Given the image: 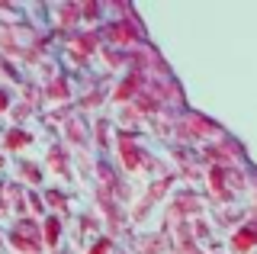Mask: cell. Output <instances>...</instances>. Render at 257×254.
Here are the masks:
<instances>
[{"label":"cell","mask_w":257,"mask_h":254,"mask_svg":"<svg viewBox=\"0 0 257 254\" xmlns=\"http://www.w3.org/2000/svg\"><path fill=\"white\" fill-rule=\"evenodd\" d=\"M26 216H32V219H39V216H45V203H42V193H36V190H29L26 196Z\"/></svg>","instance_id":"21"},{"label":"cell","mask_w":257,"mask_h":254,"mask_svg":"<svg viewBox=\"0 0 257 254\" xmlns=\"http://www.w3.org/2000/svg\"><path fill=\"white\" fill-rule=\"evenodd\" d=\"M32 109H36V103H26V100H20V103H13V106H10V116H13V122H16V125H20V122H23V119H26V116L32 113Z\"/></svg>","instance_id":"23"},{"label":"cell","mask_w":257,"mask_h":254,"mask_svg":"<svg viewBox=\"0 0 257 254\" xmlns=\"http://www.w3.org/2000/svg\"><path fill=\"white\" fill-rule=\"evenodd\" d=\"M0 244H4V235H0Z\"/></svg>","instance_id":"27"},{"label":"cell","mask_w":257,"mask_h":254,"mask_svg":"<svg viewBox=\"0 0 257 254\" xmlns=\"http://www.w3.org/2000/svg\"><path fill=\"white\" fill-rule=\"evenodd\" d=\"M96 49H100V29L90 26V29H84V33L74 36V42L68 45V55H74V58L87 61V55H93Z\"/></svg>","instance_id":"9"},{"label":"cell","mask_w":257,"mask_h":254,"mask_svg":"<svg viewBox=\"0 0 257 254\" xmlns=\"http://www.w3.org/2000/svg\"><path fill=\"white\" fill-rule=\"evenodd\" d=\"M103 100H106V90H103V87L96 84V87H90L87 93H80V100H77V109H80V113H87V109H96Z\"/></svg>","instance_id":"18"},{"label":"cell","mask_w":257,"mask_h":254,"mask_svg":"<svg viewBox=\"0 0 257 254\" xmlns=\"http://www.w3.org/2000/svg\"><path fill=\"white\" fill-rule=\"evenodd\" d=\"M142 84H145V74H135V71H125L122 81H119L116 87L109 90V100L119 103V106H128L135 97L142 93Z\"/></svg>","instance_id":"7"},{"label":"cell","mask_w":257,"mask_h":254,"mask_svg":"<svg viewBox=\"0 0 257 254\" xmlns=\"http://www.w3.org/2000/svg\"><path fill=\"white\" fill-rule=\"evenodd\" d=\"M171 187H174V177H171V174H164V177L151 180L148 193H145L142 206H139V209L132 212V219H135V222H142V219H145V216H148V212H151V209L158 206V200H164V196H167V190H171Z\"/></svg>","instance_id":"6"},{"label":"cell","mask_w":257,"mask_h":254,"mask_svg":"<svg viewBox=\"0 0 257 254\" xmlns=\"http://www.w3.org/2000/svg\"><path fill=\"white\" fill-rule=\"evenodd\" d=\"M196 216H203V200H199L193 190H180V193L167 203V222H171V225L174 222H190Z\"/></svg>","instance_id":"4"},{"label":"cell","mask_w":257,"mask_h":254,"mask_svg":"<svg viewBox=\"0 0 257 254\" xmlns=\"http://www.w3.org/2000/svg\"><path fill=\"white\" fill-rule=\"evenodd\" d=\"M55 13V23H58L61 29H74L80 26V10H77V0H61V4L52 7Z\"/></svg>","instance_id":"12"},{"label":"cell","mask_w":257,"mask_h":254,"mask_svg":"<svg viewBox=\"0 0 257 254\" xmlns=\"http://www.w3.org/2000/svg\"><path fill=\"white\" fill-rule=\"evenodd\" d=\"M100 58H103V65L106 68H125V52L122 49H112V45H100Z\"/></svg>","instance_id":"19"},{"label":"cell","mask_w":257,"mask_h":254,"mask_svg":"<svg viewBox=\"0 0 257 254\" xmlns=\"http://www.w3.org/2000/svg\"><path fill=\"white\" fill-rule=\"evenodd\" d=\"M32 132L29 129H23V125H10V129L4 132V148L7 152H23L26 145H32Z\"/></svg>","instance_id":"14"},{"label":"cell","mask_w":257,"mask_h":254,"mask_svg":"<svg viewBox=\"0 0 257 254\" xmlns=\"http://www.w3.org/2000/svg\"><path fill=\"white\" fill-rule=\"evenodd\" d=\"M254 244H257V232H254V219L247 216L241 225L231 228V235H228V251H231V254H254Z\"/></svg>","instance_id":"5"},{"label":"cell","mask_w":257,"mask_h":254,"mask_svg":"<svg viewBox=\"0 0 257 254\" xmlns=\"http://www.w3.org/2000/svg\"><path fill=\"white\" fill-rule=\"evenodd\" d=\"M90 136L96 139V148H100V152H109V145H112V125H109V119H96V125L90 129Z\"/></svg>","instance_id":"17"},{"label":"cell","mask_w":257,"mask_h":254,"mask_svg":"<svg viewBox=\"0 0 257 254\" xmlns=\"http://www.w3.org/2000/svg\"><path fill=\"white\" fill-rule=\"evenodd\" d=\"M164 238L161 235H155V238H142L139 241V248H142V254H158V251H164Z\"/></svg>","instance_id":"24"},{"label":"cell","mask_w":257,"mask_h":254,"mask_svg":"<svg viewBox=\"0 0 257 254\" xmlns=\"http://www.w3.org/2000/svg\"><path fill=\"white\" fill-rule=\"evenodd\" d=\"M10 106H13V93L7 90L4 84H0V116H4V113H10Z\"/></svg>","instance_id":"25"},{"label":"cell","mask_w":257,"mask_h":254,"mask_svg":"<svg viewBox=\"0 0 257 254\" xmlns=\"http://www.w3.org/2000/svg\"><path fill=\"white\" fill-rule=\"evenodd\" d=\"M100 42L128 52V49H135V45H145V26H142L139 17L135 20H112L109 17L100 29Z\"/></svg>","instance_id":"1"},{"label":"cell","mask_w":257,"mask_h":254,"mask_svg":"<svg viewBox=\"0 0 257 254\" xmlns=\"http://www.w3.org/2000/svg\"><path fill=\"white\" fill-rule=\"evenodd\" d=\"M45 103H52V106H68L71 103V81L64 74H55L52 81H45Z\"/></svg>","instance_id":"10"},{"label":"cell","mask_w":257,"mask_h":254,"mask_svg":"<svg viewBox=\"0 0 257 254\" xmlns=\"http://www.w3.org/2000/svg\"><path fill=\"white\" fill-rule=\"evenodd\" d=\"M174 136L180 142H212L215 136H219V122H212L209 116L196 113V109H187L180 119L174 122Z\"/></svg>","instance_id":"2"},{"label":"cell","mask_w":257,"mask_h":254,"mask_svg":"<svg viewBox=\"0 0 257 254\" xmlns=\"http://www.w3.org/2000/svg\"><path fill=\"white\" fill-rule=\"evenodd\" d=\"M116 254H125V251H116Z\"/></svg>","instance_id":"28"},{"label":"cell","mask_w":257,"mask_h":254,"mask_svg":"<svg viewBox=\"0 0 257 254\" xmlns=\"http://www.w3.org/2000/svg\"><path fill=\"white\" fill-rule=\"evenodd\" d=\"M45 161H48V168H52L55 174L61 171L64 177H68V168H71V152H68V145H61V142H52V145H48Z\"/></svg>","instance_id":"13"},{"label":"cell","mask_w":257,"mask_h":254,"mask_svg":"<svg viewBox=\"0 0 257 254\" xmlns=\"http://www.w3.org/2000/svg\"><path fill=\"white\" fill-rule=\"evenodd\" d=\"M16 171H20V180L26 184L29 190L32 187H39L45 180V174H42V168L39 164H32V161H26V158H20V164H16Z\"/></svg>","instance_id":"15"},{"label":"cell","mask_w":257,"mask_h":254,"mask_svg":"<svg viewBox=\"0 0 257 254\" xmlns=\"http://www.w3.org/2000/svg\"><path fill=\"white\" fill-rule=\"evenodd\" d=\"M42 225V248H48V251H58V244H61V235H64V219H58V216H48L39 222Z\"/></svg>","instance_id":"11"},{"label":"cell","mask_w":257,"mask_h":254,"mask_svg":"<svg viewBox=\"0 0 257 254\" xmlns=\"http://www.w3.org/2000/svg\"><path fill=\"white\" fill-rule=\"evenodd\" d=\"M42 203H45V209H52V216H58V219L68 216V196L58 193V190H45Z\"/></svg>","instance_id":"16"},{"label":"cell","mask_w":257,"mask_h":254,"mask_svg":"<svg viewBox=\"0 0 257 254\" xmlns=\"http://www.w3.org/2000/svg\"><path fill=\"white\" fill-rule=\"evenodd\" d=\"M64 142H68L71 148H84L87 142H90V125H87V119L80 113L64 119Z\"/></svg>","instance_id":"8"},{"label":"cell","mask_w":257,"mask_h":254,"mask_svg":"<svg viewBox=\"0 0 257 254\" xmlns=\"http://www.w3.org/2000/svg\"><path fill=\"white\" fill-rule=\"evenodd\" d=\"M4 164H7V158H4V155H0V168H4Z\"/></svg>","instance_id":"26"},{"label":"cell","mask_w":257,"mask_h":254,"mask_svg":"<svg viewBox=\"0 0 257 254\" xmlns=\"http://www.w3.org/2000/svg\"><path fill=\"white\" fill-rule=\"evenodd\" d=\"M116 139H119V161H122V168L128 174H135V171H142L145 164H148V152L139 145V132H116Z\"/></svg>","instance_id":"3"},{"label":"cell","mask_w":257,"mask_h":254,"mask_svg":"<svg viewBox=\"0 0 257 254\" xmlns=\"http://www.w3.org/2000/svg\"><path fill=\"white\" fill-rule=\"evenodd\" d=\"M77 10H80V23H96L103 17V4H96V0H80Z\"/></svg>","instance_id":"20"},{"label":"cell","mask_w":257,"mask_h":254,"mask_svg":"<svg viewBox=\"0 0 257 254\" xmlns=\"http://www.w3.org/2000/svg\"><path fill=\"white\" fill-rule=\"evenodd\" d=\"M112 248H116L112 238L109 235H100V238H93V244L87 248V254H112Z\"/></svg>","instance_id":"22"}]
</instances>
